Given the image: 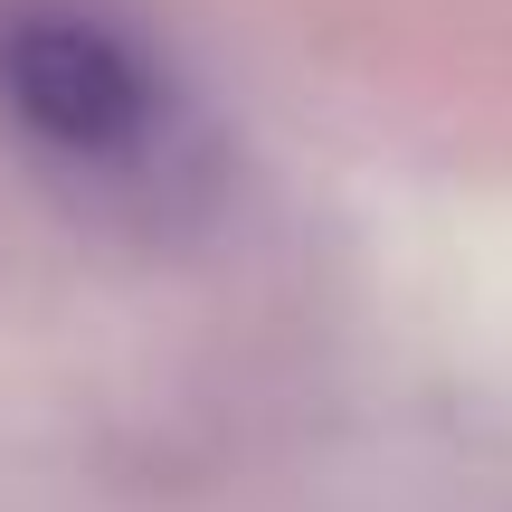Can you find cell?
Returning a JSON list of instances; mask_svg holds the SVG:
<instances>
[{"label":"cell","mask_w":512,"mask_h":512,"mask_svg":"<svg viewBox=\"0 0 512 512\" xmlns=\"http://www.w3.org/2000/svg\"><path fill=\"white\" fill-rule=\"evenodd\" d=\"M0 114L67 162H124L162 133V86L76 0H0Z\"/></svg>","instance_id":"6da1fadb"}]
</instances>
